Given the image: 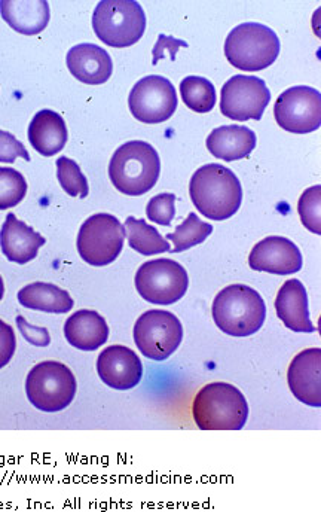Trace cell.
Returning a JSON list of instances; mask_svg holds the SVG:
<instances>
[{
    "mask_svg": "<svg viewBox=\"0 0 321 512\" xmlns=\"http://www.w3.org/2000/svg\"><path fill=\"white\" fill-rule=\"evenodd\" d=\"M189 194L198 212L210 221L232 218L243 203V188L237 176L217 163L206 164L194 173Z\"/></svg>",
    "mask_w": 321,
    "mask_h": 512,
    "instance_id": "obj_1",
    "label": "cell"
},
{
    "mask_svg": "<svg viewBox=\"0 0 321 512\" xmlns=\"http://www.w3.org/2000/svg\"><path fill=\"white\" fill-rule=\"evenodd\" d=\"M134 343L137 349L152 361L162 362L170 358L183 340V328L179 318L164 310H149L134 325Z\"/></svg>",
    "mask_w": 321,
    "mask_h": 512,
    "instance_id": "obj_10",
    "label": "cell"
},
{
    "mask_svg": "<svg viewBox=\"0 0 321 512\" xmlns=\"http://www.w3.org/2000/svg\"><path fill=\"white\" fill-rule=\"evenodd\" d=\"M161 173L157 149L143 140H131L116 149L109 163V178L122 194L139 197L155 187Z\"/></svg>",
    "mask_w": 321,
    "mask_h": 512,
    "instance_id": "obj_2",
    "label": "cell"
},
{
    "mask_svg": "<svg viewBox=\"0 0 321 512\" xmlns=\"http://www.w3.org/2000/svg\"><path fill=\"white\" fill-rule=\"evenodd\" d=\"M212 313L220 331L231 337H250L264 326L267 306L256 289L231 285L216 295Z\"/></svg>",
    "mask_w": 321,
    "mask_h": 512,
    "instance_id": "obj_3",
    "label": "cell"
},
{
    "mask_svg": "<svg viewBox=\"0 0 321 512\" xmlns=\"http://www.w3.org/2000/svg\"><path fill=\"white\" fill-rule=\"evenodd\" d=\"M17 326L20 329L23 337L29 341L33 346L47 347L50 346L51 337L50 332L45 328H39V326H32L23 316H17Z\"/></svg>",
    "mask_w": 321,
    "mask_h": 512,
    "instance_id": "obj_34",
    "label": "cell"
},
{
    "mask_svg": "<svg viewBox=\"0 0 321 512\" xmlns=\"http://www.w3.org/2000/svg\"><path fill=\"white\" fill-rule=\"evenodd\" d=\"M298 213L302 224L311 233L321 234V187L314 185L299 198Z\"/></svg>",
    "mask_w": 321,
    "mask_h": 512,
    "instance_id": "obj_30",
    "label": "cell"
},
{
    "mask_svg": "<svg viewBox=\"0 0 321 512\" xmlns=\"http://www.w3.org/2000/svg\"><path fill=\"white\" fill-rule=\"evenodd\" d=\"M66 62L70 73L84 84L102 85L112 76V59L99 45H76L67 53Z\"/></svg>",
    "mask_w": 321,
    "mask_h": 512,
    "instance_id": "obj_19",
    "label": "cell"
},
{
    "mask_svg": "<svg viewBox=\"0 0 321 512\" xmlns=\"http://www.w3.org/2000/svg\"><path fill=\"white\" fill-rule=\"evenodd\" d=\"M256 133L244 126L214 128L207 137V149L223 161H238L249 157L256 148Z\"/></svg>",
    "mask_w": 321,
    "mask_h": 512,
    "instance_id": "obj_21",
    "label": "cell"
},
{
    "mask_svg": "<svg viewBox=\"0 0 321 512\" xmlns=\"http://www.w3.org/2000/svg\"><path fill=\"white\" fill-rule=\"evenodd\" d=\"M47 243L44 236L36 233L32 227L18 221L14 213L6 215L0 230V249L6 259L15 264L24 265L33 261L39 254V249Z\"/></svg>",
    "mask_w": 321,
    "mask_h": 512,
    "instance_id": "obj_17",
    "label": "cell"
},
{
    "mask_svg": "<svg viewBox=\"0 0 321 512\" xmlns=\"http://www.w3.org/2000/svg\"><path fill=\"white\" fill-rule=\"evenodd\" d=\"M212 233V225L201 221L197 213H191L174 233L167 234L165 240L173 242L174 248L171 249V254H180V252L188 251V249L206 242Z\"/></svg>",
    "mask_w": 321,
    "mask_h": 512,
    "instance_id": "obj_27",
    "label": "cell"
},
{
    "mask_svg": "<svg viewBox=\"0 0 321 512\" xmlns=\"http://www.w3.org/2000/svg\"><path fill=\"white\" fill-rule=\"evenodd\" d=\"M249 413L243 393L228 383L207 384L192 405L195 423L201 431H241Z\"/></svg>",
    "mask_w": 321,
    "mask_h": 512,
    "instance_id": "obj_4",
    "label": "cell"
},
{
    "mask_svg": "<svg viewBox=\"0 0 321 512\" xmlns=\"http://www.w3.org/2000/svg\"><path fill=\"white\" fill-rule=\"evenodd\" d=\"M17 158L30 161L29 152L14 134L0 130V163H14Z\"/></svg>",
    "mask_w": 321,
    "mask_h": 512,
    "instance_id": "obj_32",
    "label": "cell"
},
{
    "mask_svg": "<svg viewBox=\"0 0 321 512\" xmlns=\"http://www.w3.org/2000/svg\"><path fill=\"white\" fill-rule=\"evenodd\" d=\"M27 182L17 170L0 167V210L12 209L24 200Z\"/></svg>",
    "mask_w": 321,
    "mask_h": 512,
    "instance_id": "obj_29",
    "label": "cell"
},
{
    "mask_svg": "<svg viewBox=\"0 0 321 512\" xmlns=\"http://www.w3.org/2000/svg\"><path fill=\"white\" fill-rule=\"evenodd\" d=\"M17 349L14 329L0 319V370L11 362Z\"/></svg>",
    "mask_w": 321,
    "mask_h": 512,
    "instance_id": "obj_33",
    "label": "cell"
},
{
    "mask_svg": "<svg viewBox=\"0 0 321 512\" xmlns=\"http://www.w3.org/2000/svg\"><path fill=\"white\" fill-rule=\"evenodd\" d=\"M174 203H176V195L170 194V192L158 194L157 197L151 198L149 201L148 207H146V216L149 221L168 227L176 215Z\"/></svg>",
    "mask_w": 321,
    "mask_h": 512,
    "instance_id": "obj_31",
    "label": "cell"
},
{
    "mask_svg": "<svg viewBox=\"0 0 321 512\" xmlns=\"http://www.w3.org/2000/svg\"><path fill=\"white\" fill-rule=\"evenodd\" d=\"M180 94L185 105L197 114H207L216 105V90L209 79L188 76L180 82Z\"/></svg>",
    "mask_w": 321,
    "mask_h": 512,
    "instance_id": "obj_26",
    "label": "cell"
},
{
    "mask_svg": "<svg viewBox=\"0 0 321 512\" xmlns=\"http://www.w3.org/2000/svg\"><path fill=\"white\" fill-rule=\"evenodd\" d=\"M64 337L75 349L94 352L106 344L109 326L94 310H79L64 323Z\"/></svg>",
    "mask_w": 321,
    "mask_h": 512,
    "instance_id": "obj_20",
    "label": "cell"
},
{
    "mask_svg": "<svg viewBox=\"0 0 321 512\" xmlns=\"http://www.w3.org/2000/svg\"><path fill=\"white\" fill-rule=\"evenodd\" d=\"M57 178L61 188L70 197L85 198L90 194L87 178L81 172V167L76 161L67 157H60L57 160Z\"/></svg>",
    "mask_w": 321,
    "mask_h": 512,
    "instance_id": "obj_28",
    "label": "cell"
},
{
    "mask_svg": "<svg viewBox=\"0 0 321 512\" xmlns=\"http://www.w3.org/2000/svg\"><path fill=\"white\" fill-rule=\"evenodd\" d=\"M29 140L44 157L58 154L67 143V126L63 117L50 109L38 112L29 126Z\"/></svg>",
    "mask_w": 321,
    "mask_h": 512,
    "instance_id": "obj_23",
    "label": "cell"
},
{
    "mask_svg": "<svg viewBox=\"0 0 321 512\" xmlns=\"http://www.w3.org/2000/svg\"><path fill=\"white\" fill-rule=\"evenodd\" d=\"M280 39L274 30L259 23H243L231 30L225 42L228 62L244 72H258L274 64Z\"/></svg>",
    "mask_w": 321,
    "mask_h": 512,
    "instance_id": "obj_5",
    "label": "cell"
},
{
    "mask_svg": "<svg viewBox=\"0 0 321 512\" xmlns=\"http://www.w3.org/2000/svg\"><path fill=\"white\" fill-rule=\"evenodd\" d=\"M76 389L75 376L60 362H41L32 368L26 379L27 399L44 413L66 410L75 399Z\"/></svg>",
    "mask_w": 321,
    "mask_h": 512,
    "instance_id": "obj_7",
    "label": "cell"
},
{
    "mask_svg": "<svg viewBox=\"0 0 321 512\" xmlns=\"http://www.w3.org/2000/svg\"><path fill=\"white\" fill-rule=\"evenodd\" d=\"M252 270L287 276L301 270L304 261L298 246L286 237L271 236L259 242L249 256Z\"/></svg>",
    "mask_w": 321,
    "mask_h": 512,
    "instance_id": "obj_14",
    "label": "cell"
},
{
    "mask_svg": "<svg viewBox=\"0 0 321 512\" xmlns=\"http://www.w3.org/2000/svg\"><path fill=\"white\" fill-rule=\"evenodd\" d=\"M274 117L289 133H313L321 126V94L307 85L289 88L275 102Z\"/></svg>",
    "mask_w": 321,
    "mask_h": 512,
    "instance_id": "obj_13",
    "label": "cell"
},
{
    "mask_svg": "<svg viewBox=\"0 0 321 512\" xmlns=\"http://www.w3.org/2000/svg\"><path fill=\"white\" fill-rule=\"evenodd\" d=\"M287 383L302 404L321 407V350L307 349L293 358L287 371Z\"/></svg>",
    "mask_w": 321,
    "mask_h": 512,
    "instance_id": "obj_16",
    "label": "cell"
},
{
    "mask_svg": "<svg viewBox=\"0 0 321 512\" xmlns=\"http://www.w3.org/2000/svg\"><path fill=\"white\" fill-rule=\"evenodd\" d=\"M275 312L281 322L290 331L316 332L317 328L310 319V307H308V294L301 280H287L275 298Z\"/></svg>",
    "mask_w": 321,
    "mask_h": 512,
    "instance_id": "obj_18",
    "label": "cell"
},
{
    "mask_svg": "<svg viewBox=\"0 0 321 512\" xmlns=\"http://www.w3.org/2000/svg\"><path fill=\"white\" fill-rule=\"evenodd\" d=\"M3 295H5V285H3V279L0 276V301H2Z\"/></svg>",
    "mask_w": 321,
    "mask_h": 512,
    "instance_id": "obj_36",
    "label": "cell"
},
{
    "mask_svg": "<svg viewBox=\"0 0 321 512\" xmlns=\"http://www.w3.org/2000/svg\"><path fill=\"white\" fill-rule=\"evenodd\" d=\"M124 242V225L109 213H97L79 230L78 252L87 264L106 267L121 255Z\"/></svg>",
    "mask_w": 321,
    "mask_h": 512,
    "instance_id": "obj_9",
    "label": "cell"
},
{
    "mask_svg": "<svg viewBox=\"0 0 321 512\" xmlns=\"http://www.w3.org/2000/svg\"><path fill=\"white\" fill-rule=\"evenodd\" d=\"M134 283L143 300L157 306H171L185 297L189 276L179 262L160 258L145 262L137 270Z\"/></svg>",
    "mask_w": 321,
    "mask_h": 512,
    "instance_id": "obj_8",
    "label": "cell"
},
{
    "mask_svg": "<svg viewBox=\"0 0 321 512\" xmlns=\"http://www.w3.org/2000/svg\"><path fill=\"white\" fill-rule=\"evenodd\" d=\"M0 14L15 32L29 36L38 35L50 23V3L45 0H36V2L2 0Z\"/></svg>",
    "mask_w": 321,
    "mask_h": 512,
    "instance_id": "obj_22",
    "label": "cell"
},
{
    "mask_svg": "<svg viewBox=\"0 0 321 512\" xmlns=\"http://www.w3.org/2000/svg\"><path fill=\"white\" fill-rule=\"evenodd\" d=\"M18 301L26 309L53 313V315L69 313L75 306L69 292L58 288L53 283L44 282L30 283V285L24 286L18 292Z\"/></svg>",
    "mask_w": 321,
    "mask_h": 512,
    "instance_id": "obj_24",
    "label": "cell"
},
{
    "mask_svg": "<svg viewBox=\"0 0 321 512\" xmlns=\"http://www.w3.org/2000/svg\"><path fill=\"white\" fill-rule=\"evenodd\" d=\"M180 47L186 48L188 44H186L185 41L173 38V36L160 35L157 45H155L154 48V60H152V64L155 66L161 59H164L165 53L170 54L171 60L174 62Z\"/></svg>",
    "mask_w": 321,
    "mask_h": 512,
    "instance_id": "obj_35",
    "label": "cell"
},
{
    "mask_svg": "<svg viewBox=\"0 0 321 512\" xmlns=\"http://www.w3.org/2000/svg\"><path fill=\"white\" fill-rule=\"evenodd\" d=\"M125 236L128 237V245L133 251L143 256H152L170 252L171 248L167 240L161 236L157 228L149 225L143 219L128 216L124 224Z\"/></svg>",
    "mask_w": 321,
    "mask_h": 512,
    "instance_id": "obj_25",
    "label": "cell"
},
{
    "mask_svg": "<svg viewBox=\"0 0 321 512\" xmlns=\"http://www.w3.org/2000/svg\"><path fill=\"white\" fill-rule=\"evenodd\" d=\"M93 29L109 47H131L145 35V11L134 0H103L94 11Z\"/></svg>",
    "mask_w": 321,
    "mask_h": 512,
    "instance_id": "obj_6",
    "label": "cell"
},
{
    "mask_svg": "<svg viewBox=\"0 0 321 512\" xmlns=\"http://www.w3.org/2000/svg\"><path fill=\"white\" fill-rule=\"evenodd\" d=\"M271 102L264 79L258 76L235 75L223 85L220 111L234 121H261Z\"/></svg>",
    "mask_w": 321,
    "mask_h": 512,
    "instance_id": "obj_11",
    "label": "cell"
},
{
    "mask_svg": "<svg viewBox=\"0 0 321 512\" xmlns=\"http://www.w3.org/2000/svg\"><path fill=\"white\" fill-rule=\"evenodd\" d=\"M97 374L107 387L130 390L142 382L143 364L136 352L125 346H110L97 359Z\"/></svg>",
    "mask_w": 321,
    "mask_h": 512,
    "instance_id": "obj_15",
    "label": "cell"
},
{
    "mask_svg": "<svg viewBox=\"0 0 321 512\" xmlns=\"http://www.w3.org/2000/svg\"><path fill=\"white\" fill-rule=\"evenodd\" d=\"M128 106L140 123H165L177 109L176 88L164 76H146L134 85L128 97Z\"/></svg>",
    "mask_w": 321,
    "mask_h": 512,
    "instance_id": "obj_12",
    "label": "cell"
}]
</instances>
